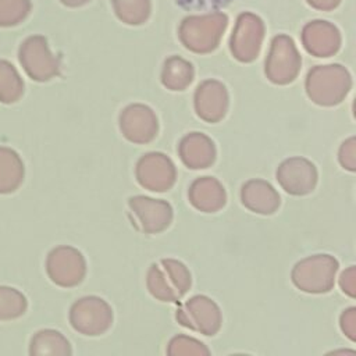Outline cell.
Wrapping results in <instances>:
<instances>
[{"mask_svg":"<svg viewBox=\"0 0 356 356\" xmlns=\"http://www.w3.org/2000/svg\"><path fill=\"white\" fill-rule=\"evenodd\" d=\"M305 88L313 103L332 107L342 103L348 96L352 88V78L342 65H317L309 71Z\"/></svg>","mask_w":356,"mask_h":356,"instance_id":"obj_1","label":"cell"},{"mask_svg":"<svg viewBox=\"0 0 356 356\" xmlns=\"http://www.w3.org/2000/svg\"><path fill=\"white\" fill-rule=\"evenodd\" d=\"M188 267L175 259L153 263L146 275V286L153 298L161 302H178L191 288Z\"/></svg>","mask_w":356,"mask_h":356,"instance_id":"obj_2","label":"cell"},{"mask_svg":"<svg viewBox=\"0 0 356 356\" xmlns=\"http://www.w3.org/2000/svg\"><path fill=\"white\" fill-rule=\"evenodd\" d=\"M338 261L331 254H313L298 261L291 273L293 285L306 293H327L334 288Z\"/></svg>","mask_w":356,"mask_h":356,"instance_id":"obj_3","label":"cell"},{"mask_svg":"<svg viewBox=\"0 0 356 356\" xmlns=\"http://www.w3.org/2000/svg\"><path fill=\"white\" fill-rule=\"evenodd\" d=\"M70 323L79 334L97 337L111 328L113 309L99 296H83L72 303L70 309Z\"/></svg>","mask_w":356,"mask_h":356,"instance_id":"obj_4","label":"cell"},{"mask_svg":"<svg viewBox=\"0 0 356 356\" xmlns=\"http://www.w3.org/2000/svg\"><path fill=\"white\" fill-rule=\"evenodd\" d=\"M175 318L181 325L207 337L216 335L222 323L218 305L206 295H195L181 303Z\"/></svg>","mask_w":356,"mask_h":356,"instance_id":"obj_5","label":"cell"},{"mask_svg":"<svg viewBox=\"0 0 356 356\" xmlns=\"http://www.w3.org/2000/svg\"><path fill=\"white\" fill-rule=\"evenodd\" d=\"M46 270L56 285L72 288L83 281L86 275V261L78 249L64 245L54 248L49 253Z\"/></svg>","mask_w":356,"mask_h":356,"instance_id":"obj_6","label":"cell"},{"mask_svg":"<svg viewBox=\"0 0 356 356\" xmlns=\"http://www.w3.org/2000/svg\"><path fill=\"white\" fill-rule=\"evenodd\" d=\"M138 184L152 192H165L171 189L177 179L174 161L161 152L143 154L135 167Z\"/></svg>","mask_w":356,"mask_h":356,"instance_id":"obj_7","label":"cell"},{"mask_svg":"<svg viewBox=\"0 0 356 356\" xmlns=\"http://www.w3.org/2000/svg\"><path fill=\"white\" fill-rule=\"evenodd\" d=\"M128 207L134 217L132 224L145 234H159L167 229L174 217L168 202L143 195L129 197Z\"/></svg>","mask_w":356,"mask_h":356,"instance_id":"obj_8","label":"cell"},{"mask_svg":"<svg viewBox=\"0 0 356 356\" xmlns=\"http://www.w3.org/2000/svg\"><path fill=\"white\" fill-rule=\"evenodd\" d=\"M300 63L293 42L286 36H278L273 40L266 60V75L275 85H288L298 76Z\"/></svg>","mask_w":356,"mask_h":356,"instance_id":"obj_9","label":"cell"},{"mask_svg":"<svg viewBox=\"0 0 356 356\" xmlns=\"http://www.w3.org/2000/svg\"><path fill=\"white\" fill-rule=\"evenodd\" d=\"M122 136L136 145L152 142L159 132L156 113L146 104L134 103L127 106L118 117Z\"/></svg>","mask_w":356,"mask_h":356,"instance_id":"obj_10","label":"cell"},{"mask_svg":"<svg viewBox=\"0 0 356 356\" xmlns=\"http://www.w3.org/2000/svg\"><path fill=\"white\" fill-rule=\"evenodd\" d=\"M275 178L286 193L305 196L314 191L318 172L310 160L305 157H289L278 165Z\"/></svg>","mask_w":356,"mask_h":356,"instance_id":"obj_11","label":"cell"},{"mask_svg":"<svg viewBox=\"0 0 356 356\" xmlns=\"http://www.w3.org/2000/svg\"><path fill=\"white\" fill-rule=\"evenodd\" d=\"M19 61L35 81H49L58 74V61L50 53L44 38L31 36L19 49Z\"/></svg>","mask_w":356,"mask_h":356,"instance_id":"obj_12","label":"cell"},{"mask_svg":"<svg viewBox=\"0 0 356 356\" xmlns=\"http://www.w3.org/2000/svg\"><path fill=\"white\" fill-rule=\"evenodd\" d=\"M229 97L227 88L216 79H207L197 85L193 95V106L197 117L206 122H220L228 111Z\"/></svg>","mask_w":356,"mask_h":356,"instance_id":"obj_13","label":"cell"},{"mask_svg":"<svg viewBox=\"0 0 356 356\" xmlns=\"http://www.w3.org/2000/svg\"><path fill=\"white\" fill-rule=\"evenodd\" d=\"M181 161L191 170L209 168L217 156L214 142L202 132H189L178 145Z\"/></svg>","mask_w":356,"mask_h":356,"instance_id":"obj_14","label":"cell"},{"mask_svg":"<svg viewBox=\"0 0 356 356\" xmlns=\"http://www.w3.org/2000/svg\"><path fill=\"white\" fill-rule=\"evenodd\" d=\"M241 202L248 210L256 214L270 216L278 210L281 197L270 182L256 178L249 179L242 185Z\"/></svg>","mask_w":356,"mask_h":356,"instance_id":"obj_15","label":"cell"},{"mask_svg":"<svg viewBox=\"0 0 356 356\" xmlns=\"http://www.w3.org/2000/svg\"><path fill=\"white\" fill-rule=\"evenodd\" d=\"M189 203L202 213H216L227 203L222 184L214 177L196 178L188 191Z\"/></svg>","mask_w":356,"mask_h":356,"instance_id":"obj_16","label":"cell"},{"mask_svg":"<svg viewBox=\"0 0 356 356\" xmlns=\"http://www.w3.org/2000/svg\"><path fill=\"white\" fill-rule=\"evenodd\" d=\"M303 43L309 53L317 57H328L339 47V35L331 25H309L303 35Z\"/></svg>","mask_w":356,"mask_h":356,"instance_id":"obj_17","label":"cell"},{"mask_svg":"<svg viewBox=\"0 0 356 356\" xmlns=\"http://www.w3.org/2000/svg\"><path fill=\"white\" fill-rule=\"evenodd\" d=\"M261 43V26L239 25L231 39V51L239 61H253L260 50Z\"/></svg>","mask_w":356,"mask_h":356,"instance_id":"obj_18","label":"cell"},{"mask_svg":"<svg viewBox=\"0 0 356 356\" xmlns=\"http://www.w3.org/2000/svg\"><path fill=\"white\" fill-rule=\"evenodd\" d=\"M193 67L181 57L165 60L161 71V83L170 90H185L193 81Z\"/></svg>","mask_w":356,"mask_h":356,"instance_id":"obj_19","label":"cell"},{"mask_svg":"<svg viewBox=\"0 0 356 356\" xmlns=\"http://www.w3.org/2000/svg\"><path fill=\"white\" fill-rule=\"evenodd\" d=\"M24 178V164L19 156L7 147H0V193L15 191Z\"/></svg>","mask_w":356,"mask_h":356,"instance_id":"obj_20","label":"cell"},{"mask_svg":"<svg viewBox=\"0 0 356 356\" xmlns=\"http://www.w3.org/2000/svg\"><path fill=\"white\" fill-rule=\"evenodd\" d=\"M32 355H71L68 339L56 330H42L35 334L31 342Z\"/></svg>","mask_w":356,"mask_h":356,"instance_id":"obj_21","label":"cell"},{"mask_svg":"<svg viewBox=\"0 0 356 356\" xmlns=\"http://www.w3.org/2000/svg\"><path fill=\"white\" fill-rule=\"evenodd\" d=\"M22 90L24 83L14 65L0 60V102L13 103L21 97Z\"/></svg>","mask_w":356,"mask_h":356,"instance_id":"obj_22","label":"cell"},{"mask_svg":"<svg viewBox=\"0 0 356 356\" xmlns=\"http://www.w3.org/2000/svg\"><path fill=\"white\" fill-rule=\"evenodd\" d=\"M26 309L25 296L14 289L7 286H0V320L15 318L21 316Z\"/></svg>","mask_w":356,"mask_h":356,"instance_id":"obj_23","label":"cell"},{"mask_svg":"<svg viewBox=\"0 0 356 356\" xmlns=\"http://www.w3.org/2000/svg\"><path fill=\"white\" fill-rule=\"evenodd\" d=\"M167 355L171 356H209V348L197 341L196 338L188 335H175L170 339L167 346Z\"/></svg>","mask_w":356,"mask_h":356,"instance_id":"obj_24","label":"cell"},{"mask_svg":"<svg viewBox=\"0 0 356 356\" xmlns=\"http://www.w3.org/2000/svg\"><path fill=\"white\" fill-rule=\"evenodd\" d=\"M29 11V0H0V26L21 22Z\"/></svg>","mask_w":356,"mask_h":356,"instance_id":"obj_25","label":"cell"},{"mask_svg":"<svg viewBox=\"0 0 356 356\" xmlns=\"http://www.w3.org/2000/svg\"><path fill=\"white\" fill-rule=\"evenodd\" d=\"M338 160H339V164L345 170H348L350 172L356 171V139H355V136H350L342 142V145L339 147V153H338Z\"/></svg>","mask_w":356,"mask_h":356,"instance_id":"obj_26","label":"cell"},{"mask_svg":"<svg viewBox=\"0 0 356 356\" xmlns=\"http://www.w3.org/2000/svg\"><path fill=\"white\" fill-rule=\"evenodd\" d=\"M339 325L342 332L352 341H356V307H349L343 310L339 318Z\"/></svg>","mask_w":356,"mask_h":356,"instance_id":"obj_27","label":"cell"},{"mask_svg":"<svg viewBox=\"0 0 356 356\" xmlns=\"http://www.w3.org/2000/svg\"><path fill=\"white\" fill-rule=\"evenodd\" d=\"M184 8L188 10H214L224 7L231 0H177Z\"/></svg>","mask_w":356,"mask_h":356,"instance_id":"obj_28","label":"cell"},{"mask_svg":"<svg viewBox=\"0 0 356 356\" xmlns=\"http://www.w3.org/2000/svg\"><path fill=\"white\" fill-rule=\"evenodd\" d=\"M341 289L350 298H355L356 295V268L355 266L348 267L339 278Z\"/></svg>","mask_w":356,"mask_h":356,"instance_id":"obj_29","label":"cell"}]
</instances>
